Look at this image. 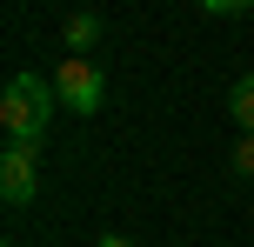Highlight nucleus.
<instances>
[{
	"mask_svg": "<svg viewBox=\"0 0 254 247\" xmlns=\"http://www.w3.org/2000/svg\"><path fill=\"white\" fill-rule=\"evenodd\" d=\"M54 107H61L54 80H40V74H13L7 94H0V127H7V141H13V147H40V134H47Z\"/></svg>",
	"mask_w": 254,
	"mask_h": 247,
	"instance_id": "f257e3e1",
	"label": "nucleus"
},
{
	"mask_svg": "<svg viewBox=\"0 0 254 247\" xmlns=\"http://www.w3.org/2000/svg\"><path fill=\"white\" fill-rule=\"evenodd\" d=\"M54 94H61V107H74V114H101V100H107V80H101V67L94 60H74L67 53L61 67H54Z\"/></svg>",
	"mask_w": 254,
	"mask_h": 247,
	"instance_id": "f03ea898",
	"label": "nucleus"
},
{
	"mask_svg": "<svg viewBox=\"0 0 254 247\" xmlns=\"http://www.w3.org/2000/svg\"><path fill=\"white\" fill-rule=\"evenodd\" d=\"M34 187H40V147H13L7 141V154H0V200L7 207H27Z\"/></svg>",
	"mask_w": 254,
	"mask_h": 247,
	"instance_id": "7ed1b4c3",
	"label": "nucleus"
},
{
	"mask_svg": "<svg viewBox=\"0 0 254 247\" xmlns=\"http://www.w3.org/2000/svg\"><path fill=\"white\" fill-rule=\"evenodd\" d=\"M67 53H74V60H87V47L94 40H101V13H67Z\"/></svg>",
	"mask_w": 254,
	"mask_h": 247,
	"instance_id": "20e7f679",
	"label": "nucleus"
},
{
	"mask_svg": "<svg viewBox=\"0 0 254 247\" xmlns=\"http://www.w3.org/2000/svg\"><path fill=\"white\" fill-rule=\"evenodd\" d=\"M228 107H234V120H241V134H254V74H241V80H234Z\"/></svg>",
	"mask_w": 254,
	"mask_h": 247,
	"instance_id": "39448f33",
	"label": "nucleus"
},
{
	"mask_svg": "<svg viewBox=\"0 0 254 247\" xmlns=\"http://www.w3.org/2000/svg\"><path fill=\"white\" fill-rule=\"evenodd\" d=\"M234 174L254 181V134H241V147H234Z\"/></svg>",
	"mask_w": 254,
	"mask_h": 247,
	"instance_id": "423d86ee",
	"label": "nucleus"
},
{
	"mask_svg": "<svg viewBox=\"0 0 254 247\" xmlns=\"http://www.w3.org/2000/svg\"><path fill=\"white\" fill-rule=\"evenodd\" d=\"M94 247H134V241H127V234H101V241H94Z\"/></svg>",
	"mask_w": 254,
	"mask_h": 247,
	"instance_id": "0eeeda50",
	"label": "nucleus"
}]
</instances>
